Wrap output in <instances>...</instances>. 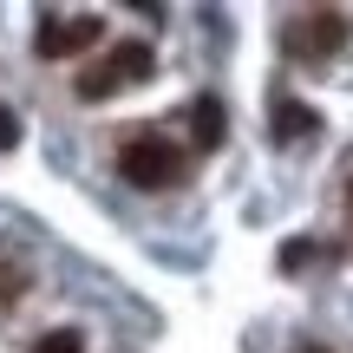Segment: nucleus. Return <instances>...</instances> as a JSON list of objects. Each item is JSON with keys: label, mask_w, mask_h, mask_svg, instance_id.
<instances>
[{"label": "nucleus", "mask_w": 353, "mask_h": 353, "mask_svg": "<svg viewBox=\"0 0 353 353\" xmlns=\"http://www.w3.org/2000/svg\"><path fill=\"white\" fill-rule=\"evenodd\" d=\"M118 170L138 190H170V183H183V151L170 138H157V131H138V138L118 144Z\"/></svg>", "instance_id": "1"}, {"label": "nucleus", "mask_w": 353, "mask_h": 353, "mask_svg": "<svg viewBox=\"0 0 353 353\" xmlns=\"http://www.w3.org/2000/svg\"><path fill=\"white\" fill-rule=\"evenodd\" d=\"M151 46H144V39H118L112 52H105L99 65H92L85 79H79V99H112L118 85H138V79H151Z\"/></svg>", "instance_id": "2"}, {"label": "nucleus", "mask_w": 353, "mask_h": 353, "mask_svg": "<svg viewBox=\"0 0 353 353\" xmlns=\"http://www.w3.org/2000/svg\"><path fill=\"white\" fill-rule=\"evenodd\" d=\"M99 33L105 26L92 20V13H52V20H39L33 46H39V59H72V52H85Z\"/></svg>", "instance_id": "3"}, {"label": "nucleus", "mask_w": 353, "mask_h": 353, "mask_svg": "<svg viewBox=\"0 0 353 353\" xmlns=\"http://www.w3.org/2000/svg\"><path fill=\"white\" fill-rule=\"evenodd\" d=\"M347 39V20L334 7H314V13H294L288 26V52H334Z\"/></svg>", "instance_id": "4"}, {"label": "nucleus", "mask_w": 353, "mask_h": 353, "mask_svg": "<svg viewBox=\"0 0 353 353\" xmlns=\"http://www.w3.org/2000/svg\"><path fill=\"white\" fill-rule=\"evenodd\" d=\"M190 131H196L203 151H216V144H223V105H216V99H196V105H190Z\"/></svg>", "instance_id": "5"}, {"label": "nucleus", "mask_w": 353, "mask_h": 353, "mask_svg": "<svg viewBox=\"0 0 353 353\" xmlns=\"http://www.w3.org/2000/svg\"><path fill=\"white\" fill-rule=\"evenodd\" d=\"M314 125H321L314 105H294V99L275 105V131H281V138H314Z\"/></svg>", "instance_id": "6"}, {"label": "nucleus", "mask_w": 353, "mask_h": 353, "mask_svg": "<svg viewBox=\"0 0 353 353\" xmlns=\"http://www.w3.org/2000/svg\"><path fill=\"white\" fill-rule=\"evenodd\" d=\"M33 353H79V334H72V327H65V334H52V341H39Z\"/></svg>", "instance_id": "7"}, {"label": "nucleus", "mask_w": 353, "mask_h": 353, "mask_svg": "<svg viewBox=\"0 0 353 353\" xmlns=\"http://www.w3.org/2000/svg\"><path fill=\"white\" fill-rule=\"evenodd\" d=\"M301 262H314V242H288L281 249V268H301Z\"/></svg>", "instance_id": "8"}, {"label": "nucleus", "mask_w": 353, "mask_h": 353, "mask_svg": "<svg viewBox=\"0 0 353 353\" xmlns=\"http://www.w3.org/2000/svg\"><path fill=\"white\" fill-rule=\"evenodd\" d=\"M13 144H20V118L0 112V151H13Z\"/></svg>", "instance_id": "9"}]
</instances>
